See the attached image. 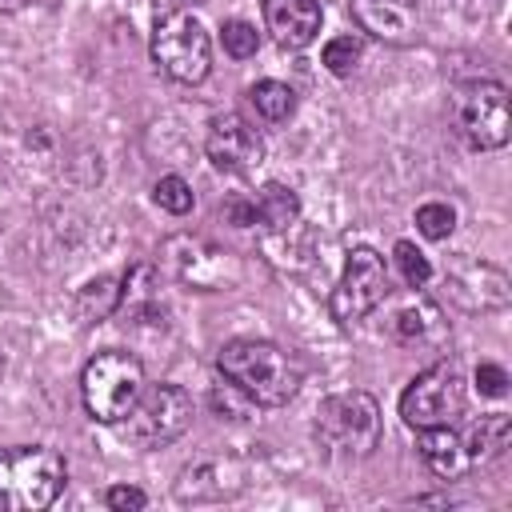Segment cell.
<instances>
[{
  "mask_svg": "<svg viewBox=\"0 0 512 512\" xmlns=\"http://www.w3.org/2000/svg\"><path fill=\"white\" fill-rule=\"evenodd\" d=\"M216 372L232 380L256 408H280L304 384V364L272 340H228L216 352Z\"/></svg>",
  "mask_w": 512,
  "mask_h": 512,
  "instance_id": "cell-1",
  "label": "cell"
},
{
  "mask_svg": "<svg viewBox=\"0 0 512 512\" xmlns=\"http://www.w3.org/2000/svg\"><path fill=\"white\" fill-rule=\"evenodd\" d=\"M68 480L64 456L48 444H12L0 448V508L4 512H40L48 508Z\"/></svg>",
  "mask_w": 512,
  "mask_h": 512,
  "instance_id": "cell-2",
  "label": "cell"
},
{
  "mask_svg": "<svg viewBox=\"0 0 512 512\" xmlns=\"http://www.w3.org/2000/svg\"><path fill=\"white\" fill-rule=\"evenodd\" d=\"M452 132L472 152H496L512 140V100L500 80H460L448 96Z\"/></svg>",
  "mask_w": 512,
  "mask_h": 512,
  "instance_id": "cell-3",
  "label": "cell"
},
{
  "mask_svg": "<svg viewBox=\"0 0 512 512\" xmlns=\"http://www.w3.org/2000/svg\"><path fill=\"white\" fill-rule=\"evenodd\" d=\"M192 424V396L180 384H144L136 404L112 424L132 448H164L180 440Z\"/></svg>",
  "mask_w": 512,
  "mask_h": 512,
  "instance_id": "cell-4",
  "label": "cell"
},
{
  "mask_svg": "<svg viewBox=\"0 0 512 512\" xmlns=\"http://www.w3.org/2000/svg\"><path fill=\"white\" fill-rule=\"evenodd\" d=\"M80 392H84V408L92 420L116 424L144 392V364L124 348H104L84 364Z\"/></svg>",
  "mask_w": 512,
  "mask_h": 512,
  "instance_id": "cell-5",
  "label": "cell"
},
{
  "mask_svg": "<svg viewBox=\"0 0 512 512\" xmlns=\"http://www.w3.org/2000/svg\"><path fill=\"white\" fill-rule=\"evenodd\" d=\"M312 432L332 456H368L380 444V404L368 392H336L320 400Z\"/></svg>",
  "mask_w": 512,
  "mask_h": 512,
  "instance_id": "cell-6",
  "label": "cell"
},
{
  "mask_svg": "<svg viewBox=\"0 0 512 512\" xmlns=\"http://www.w3.org/2000/svg\"><path fill=\"white\" fill-rule=\"evenodd\" d=\"M152 60L180 84H200L212 68V40L192 12H164L152 28Z\"/></svg>",
  "mask_w": 512,
  "mask_h": 512,
  "instance_id": "cell-7",
  "label": "cell"
},
{
  "mask_svg": "<svg viewBox=\"0 0 512 512\" xmlns=\"http://www.w3.org/2000/svg\"><path fill=\"white\" fill-rule=\"evenodd\" d=\"M460 412H464V376L456 360H436L400 396V416L416 432L436 424H456Z\"/></svg>",
  "mask_w": 512,
  "mask_h": 512,
  "instance_id": "cell-8",
  "label": "cell"
},
{
  "mask_svg": "<svg viewBox=\"0 0 512 512\" xmlns=\"http://www.w3.org/2000/svg\"><path fill=\"white\" fill-rule=\"evenodd\" d=\"M388 296V264L376 248H352L344 260V276L332 288V320L336 324H352L360 316H368L376 304H384Z\"/></svg>",
  "mask_w": 512,
  "mask_h": 512,
  "instance_id": "cell-9",
  "label": "cell"
},
{
  "mask_svg": "<svg viewBox=\"0 0 512 512\" xmlns=\"http://www.w3.org/2000/svg\"><path fill=\"white\" fill-rule=\"evenodd\" d=\"M164 260H168V268H172L184 284H192V288L216 292V288L240 280L236 256L224 252V248H216V244H208V240H200V236H172V240L164 244Z\"/></svg>",
  "mask_w": 512,
  "mask_h": 512,
  "instance_id": "cell-10",
  "label": "cell"
},
{
  "mask_svg": "<svg viewBox=\"0 0 512 512\" xmlns=\"http://www.w3.org/2000/svg\"><path fill=\"white\" fill-rule=\"evenodd\" d=\"M448 296L464 308V312H500L512 300V280L504 268L488 264V260H468L460 256L456 264H448L444 272Z\"/></svg>",
  "mask_w": 512,
  "mask_h": 512,
  "instance_id": "cell-11",
  "label": "cell"
},
{
  "mask_svg": "<svg viewBox=\"0 0 512 512\" xmlns=\"http://www.w3.org/2000/svg\"><path fill=\"white\" fill-rule=\"evenodd\" d=\"M204 152L220 172L244 176L264 160V140L260 132L240 116V112H216L208 120V136H204Z\"/></svg>",
  "mask_w": 512,
  "mask_h": 512,
  "instance_id": "cell-12",
  "label": "cell"
},
{
  "mask_svg": "<svg viewBox=\"0 0 512 512\" xmlns=\"http://www.w3.org/2000/svg\"><path fill=\"white\" fill-rule=\"evenodd\" d=\"M240 488H244V464L240 460L204 456V460H192L188 468H180L172 496L180 504H220V500H232Z\"/></svg>",
  "mask_w": 512,
  "mask_h": 512,
  "instance_id": "cell-13",
  "label": "cell"
},
{
  "mask_svg": "<svg viewBox=\"0 0 512 512\" xmlns=\"http://www.w3.org/2000/svg\"><path fill=\"white\" fill-rule=\"evenodd\" d=\"M360 32L384 44H416L424 28V0H348Z\"/></svg>",
  "mask_w": 512,
  "mask_h": 512,
  "instance_id": "cell-14",
  "label": "cell"
},
{
  "mask_svg": "<svg viewBox=\"0 0 512 512\" xmlns=\"http://www.w3.org/2000/svg\"><path fill=\"white\" fill-rule=\"evenodd\" d=\"M320 0H264V28L280 48H304L320 32Z\"/></svg>",
  "mask_w": 512,
  "mask_h": 512,
  "instance_id": "cell-15",
  "label": "cell"
},
{
  "mask_svg": "<svg viewBox=\"0 0 512 512\" xmlns=\"http://www.w3.org/2000/svg\"><path fill=\"white\" fill-rule=\"evenodd\" d=\"M420 460L440 476V480H460L472 464L464 452V440L452 424H436V428H420Z\"/></svg>",
  "mask_w": 512,
  "mask_h": 512,
  "instance_id": "cell-16",
  "label": "cell"
},
{
  "mask_svg": "<svg viewBox=\"0 0 512 512\" xmlns=\"http://www.w3.org/2000/svg\"><path fill=\"white\" fill-rule=\"evenodd\" d=\"M392 336L404 344H428V340H444V324H440V308L432 300L408 296L396 312H392Z\"/></svg>",
  "mask_w": 512,
  "mask_h": 512,
  "instance_id": "cell-17",
  "label": "cell"
},
{
  "mask_svg": "<svg viewBox=\"0 0 512 512\" xmlns=\"http://www.w3.org/2000/svg\"><path fill=\"white\" fill-rule=\"evenodd\" d=\"M460 440H464L468 464L480 468V464L496 460V456L508 448V440H512V420H508L504 412H484L480 420L468 424V432H464Z\"/></svg>",
  "mask_w": 512,
  "mask_h": 512,
  "instance_id": "cell-18",
  "label": "cell"
},
{
  "mask_svg": "<svg viewBox=\"0 0 512 512\" xmlns=\"http://www.w3.org/2000/svg\"><path fill=\"white\" fill-rule=\"evenodd\" d=\"M252 204H256V224H264L268 232H288L300 220V196L276 180L264 184Z\"/></svg>",
  "mask_w": 512,
  "mask_h": 512,
  "instance_id": "cell-19",
  "label": "cell"
},
{
  "mask_svg": "<svg viewBox=\"0 0 512 512\" xmlns=\"http://www.w3.org/2000/svg\"><path fill=\"white\" fill-rule=\"evenodd\" d=\"M116 308H120V276H96L76 296L80 324H100V320L116 316Z\"/></svg>",
  "mask_w": 512,
  "mask_h": 512,
  "instance_id": "cell-20",
  "label": "cell"
},
{
  "mask_svg": "<svg viewBox=\"0 0 512 512\" xmlns=\"http://www.w3.org/2000/svg\"><path fill=\"white\" fill-rule=\"evenodd\" d=\"M248 100H252L256 112H260L264 120H272V124H280V120H288V116L296 112V92H292L288 84H280V80H260V84H252Z\"/></svg>",
  "mask_w": 512,
  "mask_h": 512,
  "instance_id": "cell-21",
  "label": "cell"
},
{
  "mask_svg": "<svg viewBox=\"0 0 512 512\" xmlns=\"http://www.w3.org/2000/svg\"><path fill=\"white\" fill-rule=\"evenodd\" d=\"M360 56H364V40H360L356 32L332 36V40L324 44V52H320V60H324V68H328L332 76H348V72L360 64Z\"/></svg>",
  "mask_w": 512,
  "mask_h": 512,
  "instance_id": "cell-22",
  "label": "cell"
},
{
  "mask_svg": "<svg viewBox=\"0 0 512 512\" xmlns=\"http://www.w3.org/2000/svg\"><path fill=\"white\" fill-rule=\"evenodd\" d=\"M152 200H156L164 212H172V216H184V212H192V204H196L192 184H188L184 176H176V172H168V176H160V180H156Z\"/></svg>",
  "mask_w": 512,
  "mask_h": 512,
  "instance_id": "cell-23",
  "label": "cell"
},
{
  "mask_svg": "<svg viewBox=\"0 0 512 512\" xmlns=\"http://www.w3.org/2000/svg\"><path fill=\"white\" fill-rule=\"evenodd\" d=\"M392 260H396V268H400V276H404L408 288H424L432 280V264H428V256L412 240H396Z\"/></svg>",
  "mask_w": 512,
  "mask_h": 512,
  "instance_id": "cell-24",
  "label": "cell"
},
{
  "mask_svg": "<svg viewBox=\"0 0 512 512\" xmlns=\"http://www.w3.org/2000/svg\"><path fill=\"white\" fill-rule=\"evenodd\" d=\"M208 404H212V412L216 416H228V420H248L252 416V400L232 384V380H224V384H216L212 388V396H208Z\"/></svg>",
  "mask_w": 512,
  "mask_h": 512,
  "instance_id": "cell-25",
  "label": "cell"
},
{
  "mask_svg": "<svg viewBox=\"0 0 512 512\" xmlns=\"http://www.w3.org/2000/svg\"><path fill=\"white\" fill-rule=\"evenodd\" d=\"M416 228H420V236H428V240H444V236L456 228V212H452L448 204H440V200L420 204V208H416Z\"/></svg>",
  "mask_w": 512,
  "mask_h": 512,
  "instance_id": "cell-26",
  "label": "cell"
},
{
  "mask_svg": "<svg viewBox=\"0 0 512 512\" xmlns=\"http://www.w3.org/2000/svg\"><path fill=\"white\" fill-rule=\"evenodd\" d=\"M256 48H260V32H256L248 20H228V24H224V52H228V56L244 60V56H252Z\"/></svg>",
  "mask_w": 512,
  "mask_h": 512,
  "instance_id": "cell-27",
  "label": "cell"
},
{
  "mask_svg": "<svg viewBox=\"0 0 512 512\" xmlns=\"http://www.w3.org/2000/svg\"><path fill=\"white\" fill-rule=\"evenodd\" d=\"M476 392L480 396H504L508 392V372L500 364H480L476 368Z\"/></svg>",
  "mask_w": 512,
  "mask_h": 512,
  "instance_id": "cell-28",
  "label": "cell"
},
{
  "mask_svg": "<svg viewBox=\"0 0 512 512\" xmlns=\"http://www.w3.org/2000/svg\"><path fill=\"white\" fill-rule=\"evenodd\" d=\"M108 508H116V512H140L144 504H148V496L140 492V488H132V484H116V488H108Z\"/></svg>",
  "mask_w": 512,
  "mask_h": 512,
  "instance_id": "cell-29",
  "label": "cell"
},
{
  "mask_svg": "<svg viewBox=\"0 0 512 512\" xmlns=\"http://www.w3.org/2000/svg\"><path fill=\"white\" fill-rule=\"evenodd\" d=\"M224 220L236 224V228H252V224H256V204L244 200V196H232V200L224 204Z\"/></svg>",
  "mask_w": 512,
  "mask_h": 512,
  "instance_id": "cell-30",
  "label": "cell"
},
{
  "mask_svg": "<svg viewBox=\"0 0 512 512\" xmlns=\"http://www.w3.org/2000/svg\"><path fill=\"white\" fill-rule=\"evenodd\" d=\"M500 4L504 0H452V8L464 12L468 20H488L492 12H500Z\"/></svg>",
  "mask_w": 512,
  "mask_h": 512,
  "instance_id": "cell-31",
  "label": "cell"
},
{
  "mask_svg": "<svg viewBox=\"0 0 512 512\" xmlns=\"http://www.w3.org/2000/svg\"><path fill=\"white\" fill-rule=\"evenodd\" d=\"M192 4H200V0H156V16H164V12H188Z\"/></svg>",
  "mask_w": 512,
  "mask_h": 512,
  "instance_id": "cell-32",
  "label": "cell"
},
{
  "mask_svg": "<svg viewBox=\"0 0 512 512\" xmlns=\"http://www.w3.org/2000/svg\"><path fill=\"white\" fill-rule=\"evenodd\" d=\"M0 4H4V8H24L28 0H0Z\"/></svg>",
  "mask_w": 512,
  "mask_h": 512,
  "instance_id": "cell-33",
  "label": "cell"
}]
</instances>
